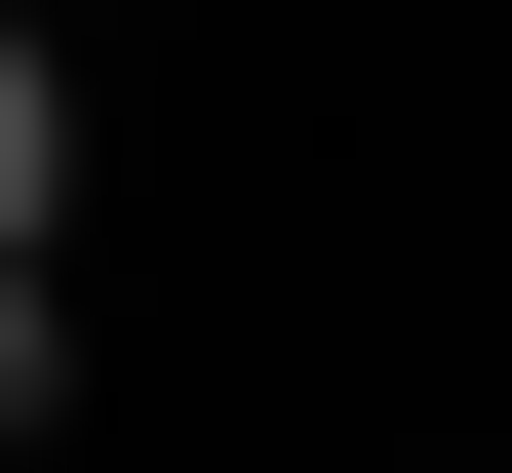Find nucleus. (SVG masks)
Returning <instances> with one entry per match:
<instances>
[{
  "instance_id": "obj_2",
  "label": "nucleus",
  "mask_w": 512,
  "mask_h": 473,
  "mask_svg": "<svg viewBox=\"0 0 512 473\" xmlns=\"http://www.w3.org/2000/svg\"><path fill=\"white\" fill-rule=\"evenodd\" d=\"M40 395H79V276H40V237H0V434H40Z\"/></svg>"
},
{
  "instance_id": "obj_1",
  "label": "nucleus",
  "mask_w": 512,
  "mask_h": 473,
  "mask_svg": "<svg viewBox=\"0 0 512 473\" xmlns=\"http://www.w3.org/2000/svg\"><path fill=\"white\" fill-rule=\"evenodd\" d=\"M0 237H79V79H40V0H0Z\"/></svg>"
}]
</instances>
